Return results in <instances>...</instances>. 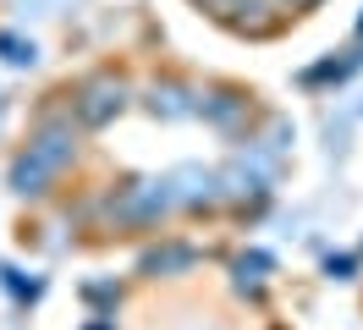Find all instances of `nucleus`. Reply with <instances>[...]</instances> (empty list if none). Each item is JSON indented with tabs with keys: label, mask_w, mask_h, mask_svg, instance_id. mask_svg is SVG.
Instances as JSON below:
<instances>
[{
	"label": "nucleus",
	"mask_w": 363,
	"mask_h": 330,
	"mask_svg": "<svg viewBox=\"0 0 363 330\" xmlns=\"http://www.w3.org/2000/svg\"><path fill=\"white\" fill-rule=\"evenodd\" d=\"M165 209H177L171 204V182L165 176H133V182H121L111 198V215L116 226H155Z\"/></svg>",
	"instance_id": "obj_1"
},
{
	"label": "nucleus",
	"mask_w": 363,
	"mask_h": 330,
	"mask_svg": "<svg viewBox=\"0 0 363 330\" xmlns=\"http://www.w3.org/2000/svg\"><path fill=\"white\" fill-rule=\"evenodd\" d=\"M72 110H77L83 127H105V121H116V116L127 110V83H121L116 72H99V77H89V83L77 88Z\"/></svg>",
	"instance_id": "obj_2"
},
{
	"label": "nucleus",
	"mask_w": 363,
	"mask_h": 330,
	"mask_svg": "<svg viewBox=\"0 0 363 330\" xmlns=\"http://www.w3.org/2000/svg\"><path fill=\"white\" fill-rule=\"evenodd\" d=\"M165 182H171V204L177 209H215L220 204V182L204 165H177Z\"/></svg>",
	"instance_id": "obj_3"
},
{
	"label": "nucleus",
	"mask_w": 363,
	"mask_h": 330,
	"mask_svg": "<svg viewBox=\"0 0 363 330\" xmlns=\"http://www.w3.org/2000/svg\"><path fill=\"white\" fill-rule=\"evenodd\" d=\"M143 110L160 121H182V116H199V88L177 83V77H155L143 88Z\"/></svg>",
	"instance_id": "obj_4"
},
{
	"label": "nucleus",
	"mask_w": 363,
	"mask_h": 330,
	"mask_svg": "<svg viewBox=\"0 0 363 330\" xmlns=\"http://www.w3.org/2000/svg\"><path fill=\"white\" fill-rule=\"evenodd\" d=\"M55 176L61 171H55L50 160H39L33 149H23L17 160H11V171H6V187H11L17 198H45L50 187H55Z\"/></svg>",
	"instance_id": "obj_5"
},
{
	"label": "nucleus",
	"mask_w": 363,
	"mask_h": 330,
	"mask_svg": "<svg viewBox=\"0 0 363 330\" xmlns=\"http://www.w3.org/2000/svg\"><path fill=\"white\" fill-rule=\"evenodd\" d=\"M28 149L39 154V160H50L55 171H67L72 160H77V127L72 121H45V127L28 138Z\"/></svg>",
	"instance_id": "obj_6"
},
{
	"label": "nucleus",
	"mask_w": 363,
	"mask_h": 330,
	"mask_svg": "<svg viewBox=\"0 0 363 330\" xmlns=\"http://www.w3.org/2000/svg\"><path fill=\"white\" fill-rule=\"evenodd\" d=\"M199 116L220 132L242 127V121H248V94H242V88H209V94H199Z\"/></svg>",
	"instance_id": "obj_7"
},
{
	"label": "nucleus",
	"mask_w": 363,
	"mask_h": 330,
	"mask_svg": "<svg viewBox=\"0 0 363 330\" xmlns=\"http://www.w3.org/2000/svg\"><path fill=\"white\" fill-rule=\"evenodd\" d=\"M193 264H199V248H193V242H160V248H149V253L138 259V270L160 281V275H187Z\"/></svg>",
	"instance_id": "obj_8"
},
{
	"label": "nucleus",
	"mask_w": 363,
	"mask_h": 330,
	"mask_svg": "<svg viewBox=\"0 0 363 330\" xmlns=\"http://www.w3.org/2000/svg\"><path fill=\"white\" fill-rule=\"evenodd\" d=\"M358 66H363V44H352V50H341V61L330 55V61L308 66V72H303V83H347Z\"/></svg>",
	"instance_id": "obj_9"
},
{
	"label": "nucleus",
	"mask_w": 363,
	"mask_h": 330,
	"mask_svg": "<svg viewBox=\"0 0 363 330\" xmlns=\"http://www.w3.org/2000/svg\"><path fill=\"white\" fill-rule=\"evenodd\" d=\"M231 275H237V292H248V297H259L264 292V275H270V253H237V264H231Z\"/></svg>",
	"instance_id": "obj_10"
},
{
	"label": "nucleus",
	"mask_w": 363,
	"mask_h": 330,
	"mask_svg": "<svg viewBox=\"0 0 363 330\" xmlns=\"http://www.w3.org/2000/svg\"><path fill=\"white\" fill-rule=\"evenodd\" d=\"M0 61L6 66H33L39 50H33V39H23V33H0Z\"/></svg>",
	"instance_id": "obj_11"
},
{
	"label": "nucleus",
	"mask_w": 363,
	"mask_h": 330,
	"mask_svg": "<svg viewBox=\"0 0 363 330\" xmlns=\"http://www.w3.org/2000/svg\"><path fill=\"white\" fill-rule=\"evenodd\" d=\"M0 275H6V286H11V297H23V303H33V297L45 292L39 275H23V270H0Z\"/></svg>",
	"instance_id": "obj_12"
},
{
	"label": "nucleus",
	"mask_w": 363,
	"mask_h": 330,
	"mask_svg": "<svg viewBox=\"0 0 363 330\" xmlns=\"http://www.w3.org/2000/svg\"><path fill=\"white\" fill-rule=\"evenodd\" d=\"M325 270H330L336 281H347V275L358 270V253H330V259H325Z\"/></svg>",
	"instance_id": "obj_13"
},
{
	"label": "nucleus",
	"mask_w": 363,
	"mask_h": 330,
	"mask_svg": "<svg viewBox=\"0 0 363 330\" xmlns=\"http://www.w3.org/2000/svg\"><path fill=\"white\" fill-rule=\"evenodd\" d=\"M281 6H314V0H281Z\"/></svg>",
	"instance_id": "obj_14"
},
{
	"label": "nucleus",
	"mask_w": 363,
	"mask_h": 330,
	"mask_svg": "<svg viewBox=\"0 0 363 330\" xmlns=\"http://www.w3.org/2000/svg\"><path fill=\"white\" fill-rule=\"evenodd\" d=\"M358 44H363V17H358Z\"/></svg>",
	"instance_id": "obj_15"
}]
</instances>
